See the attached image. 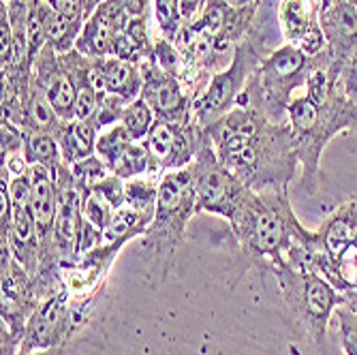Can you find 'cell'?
<instances>
[{
  "label": "cell",
  "instance_id": "cell-1",
  "mask_svg": "<svg viewBox=\"0 0 357 355\" xmlns=\"http://www.w3.org/2000/svg\"><path fill=\"white\" fill-rule=\"evenodd\" d=\"M218 158L250 190L289 186L300 165L289 122H272L255 107H234L206 126Z\"/></svg>",
  "mask_w": 357,
  "mask_h": 355
},
{
  "label": "cell",
  "instance_id": "cell-2",
  "mask_svg": "<svg viewBox=\"0 0 357 355\" xmlns=\"http://www.w3.org/2000/svg\"><path fill=\"white\" fill-rule=\"evenodd\" d=\"M231 234L240 252L250 264L274 266L287 259V252L296 244L312 240L289 202L287 186L246 190L229 220Z\"/></svg>",
  "mask_w": 357,
  "mask_h": 355
},
{
  "label": "cell",
  "instance_id": "cell-3",
  "mask_svg": "<svg viewBox=\"0 0 357 355\" xmlns=\"http://www.w3.org/2000/svg\"><path fill=\"white\" fill-rule=\"evenodd\" d=\"M287 122L302 167V188L308 195H317L323 150L340 133H357V107L338 82L323 101H312L304 90L298 92L287 107Z\"/></svg>",
  "mask_w": 357,
  "mask_h": 355
},
{
  "label": "cell",
  "instance_id": "cell-4",
  "mask_svg": "<svg viewBox=\"0 0 357 355\" xmlns=\"http://www.w3.org/2000/svg\"><path fill=\"white\" fill-rule=\"evenodd\" d=\"M195 214H197V195H195L190 167L165 174L160 178L154 218L142 238V246L150 255V280H154V285H163L167 280L178 244Z\"/></svg>",
  "mask_w": 357,
  "mask_h": 355
},
{
  "label": "cell",
  "instance_id": "cell-5",
  "mask_svg": "<svg viewBox=\"0 0 357 355\" xmlns=\"http://www.w3.org/2000/svg\"><path fill=\"white\" fill-rule=\"evenodd\" d=\"M310 60V56L291 43L272 50L248 80L236 107H255L272 122H287L289 103L306 86Z\"/></svg>",
  "mask_w": 357,
  "mask_h": 355
},
{
  "label": "cell",
  "instance_id": "cell-6",
  "mask_svg": "<svg viewBox=\"0 0 357 355\" xmlns=\"http://www.w3.org/2000/svg\"><path fill=\"white\" fill-rule=\"evenodd\" d=\"M276 278L284 304L298 317L312 340L323 347L332 312L349 302V296L328 282L321 274L289 264L287 259L270 268Z\"/></svg>",
  "mask_w": 357,
  "mask_h": 355
},
{
  "label": "cell",
  "instance_id": "cell-7",
  "mask_svg": "<svg viewBox=\"0 0 357 355\" xmlns=\"http://www.w3.org/2000/svg\"><path fill=\"white\" fill-rule=\"evenodd\" d=\"M261 60L264 54L259 50L257 30L252 28L250 35L236 47L229 64L212 77L204 94L192 103V120L206 128L231 112Z\"/></svg>",
  "mask_w": 357,
  "mask_h": 355
},
{
  "label": "cell",
  "instance_id": "cell-8",
  "mask_svg": "<svg viewBox=\"0 0 357 355\" xmlns=\"http://www.w3.org/2000/svg\"><path fill=\"white\" fill-rule=\"evenodd\" d=\"M188 167L197 195V214L210 212L229 222L248 186L218 158L210 139H206Z\"/></svg>",
  "mask_w": 357,
  "mask_h": 355
},
{
  "label": "cell",
  "instance_id": "cell-9",
  "mask_svg": "<svg viewBox=\"0 0 357 355\" xmlns=\"http://www.w3.org/2000/svg\"><path fill=\"white\" fill-rule=\"evenodd\" d=\"M208 133L195 120L174 122L165 118H156L150 133L146 137V148L152 158L154 176L163 178L169 172L188 167L202 146L206 144Z\"/></svg>",
  "mask_w": 357,
  "mask_h": 355
},
{
  "label": "cell",
  "instance_id": "cell-10",
  "mask_svg": "<svg viewBox=\"0 0 357 355\" xmlns=\"http://www.w3.org/2000/svg\"><path fill=\"white\" fill-rule=\"evenodd\" d=\"M58 190V206L54 220V246L60 259V268H69L77 262L82 255V227H84V212H82V195L84 190L77 186L73 172L67 163H62L54 176Z\"/></svg>",
  "mask_w": 357,
  "mask_h": 355
},
{
  "label": "cell",
  "instance_id": "cell-11",
  "mask_svg": "<svg viewBox=\"0 0 357 355\" xmlns=\"http://www.w3.org/2000/svg\"><path fill=\"white\" fill-rule=\"evenodd\" d=\"M75 319L71 296L64 285L56 294L45 298L37 310L32 312L24 340L20 345V353H32L52 347H69L71 336L75 334Z\"/></svg>",
  "mask_w": 357,
  "mask_h": 355
},
{
  "label": "cell",
  "instance_id": "cell-12",
  "mask_svg": "<svg viewBox=\"0 0 357 355\" xmlns=\"http://www.w3.org/2000/svg\"><path fill=\"white\" fill-rule=\"evenodd\" d=\"M41 304L30 274L15 262L7 246H3V336L17 342L24 340L26 326Z\"/></svg>",
  "mask_w": 357,
  "mask_h": 355
},
{
  "label": "cell",
  "instance_id": "cell-13",
  "mask_svg": "<svg viewBox=\"0 0 357 355\" xmlns=\"http://www.w3.org/2000/svg\"><path fill=\"white\" fill-rule=\"evenodd\" d=\"M144 75L142 99L152 107L156 118H165L174 122H190L192 120V99L180 77L167 73L150 58L139 64Z\"/></svg>",
  "mask_w": 357,
  "mask_h": 355
},
{
  "label": "cell",
  "instance_id": "cell-14",
  "mask_svg": "<svg viewBox=\"0 0 357 355\" xmlns=\"http://www.w3.org/2000/svg\"><path fill=\"white\" fill-rule=\"evenodd\" d=\"M321 0H280L278 26L284 43L300 47L306 56L326 50V35L321 30Z\"/></svg>",
  "mask_w": 357,
  "mask_h": 355
},
{
  "label": "cell",
  "instance_id": "cell-15",
  "mask_svg": "<svg viewBox=\"0 0 357 355\" xmlns=\"http://www.w3.org/2000/svg\"><path fill=\"white\" fill-rule=\"evenodd\" d=\"M32 82L45 92L56 114L64 122L75 120V101H77L75 86L67 69H64L60 54L54 47L45 45L37 56L35 64H32Z\"/></svg>",
  "mask_w": 357,
  "mask_h": 355
},
{
  "label": "cell",
  "instance_id": "cell-16",
  "mask_svg": "<svg viewBox=\"0 0 357 355\" xmlns=\"http://www.w3.org/2000/svg\"><path fill=\"white\" fill-rule=\"evenodd\" d=\"M131 17L126 11L116 5L114 0H103V3L92 11L86 20L75 50L90 58H107L114 54V43L122 30H126Z\"/></svg>",
  "mask_w": 357,
  "mask_h": 355
},
{
  "label": "cell",
  "instance_id": "cell-17",
  "mask_svg": "<svg viewBox=\"0 0 357 355\" xmlns=\"http://www.w3.org/2000/svg\"><path fill=\"white\" fill-rule=\"evenodd\" d=\"M321 30L326 45L338 64H344L357 54V7L347 0H332V5L321 11Z\"/></svg>",
  "mask_w": 357,
  "mask_h": 355
},
{
  "label": "cell",
  "instance_id": "cell-18",
  "mask_svg": "<svg viewBox=\"0 0 357 355\" xmlns=\"http://www.w3.org/2000/svg\"><path fill=\"white\" fill-rule=\"evenodd\" d=\"M314 242L321 250L342 259V255L357 244V199L338 206L314 232Z\"/></svg>",
  "mask_w": 357,
  "mask_h": 355
},
{
  "label": "cell",
  "instance_id": "cell-19",
  "mask_svg": "<svg viewBox=\"0 0 357 355\" xmlns=\"http://www.w3.org/2000/svg\"><path fill=\"white\" fill-rule=\"evenodd\" d=\"M99 128L94 120H69L64 122L60 133L56 135L62 160L73 165L77 160L90 158L96 154V139H99Z\"/></svg>",
  "mask_w": 357,
  "mask_h": 355
},
{
  "label": "cell",
  "instance_id": "cell-20",
  "mask_svg": "<svg viewBox=\"0 0 357 355\" xmlns=\"http://www.w3.org/2000/svg\"><path fill=\"white\" fill-rule=\"evenodd\" d=\"M17 126L28 133H50L54 137L64 126V120L56 114V109L45 96V92L35 82H32L30 94H28V99L22 107V118H20Z\"/></svg>",
  "mask_w": 357,
  "mask_h": 355
},
{
  "label": "cell",
  "instance_id": "cell-21",
  "mask_svg": "<svg viewBox=\"0 0 357 355\" xmlns=\"http://www.w3.org/2000/svg\"><path fill=\"white\" fill-rule=\"evenodd\" d=\"M101 64H103V77H105L107 94L122 96V99H126L128 103L139 99L142 88H144V75H142L139 64L124 62L114 56L101 58Z\"/></svg>",
  "mask_w": 357,
  "mask_h": 355
},
{
  "label": "cell",
  "instance_id": "cell-22",
  "mask_svg": "<svg viewBox=\"0 0 357 355\" xmlns=\"http://www.w3.org/2000/svg\"><path fill=\"white\" fill-rule=\"evenodd\" d=\"M154 210H139V208H133V206H126L124 204L114 214L109 227L105 229L103 244L124 246V244H128V242L139 238V236L144 238L146 232H148V227H150L152 218H154Z\"/></svg>",
  "mask_w": 357,
  "mask_h": 355
},
{
  "label": "cell",
  "instance_id": "cell-23",
  "mask_svg": "<svg viewBox=\"0 0 357 355\" xmlns=\"http://www.w3.org/2000/svg\"><path fill=\"white\" fill-rule=\"evenodd\" d=\"M39 13H41L47 45L54 47L58 54L71 52L75 47L77 39H79V32H82L86 22H77V20H71L67 15L58 13L56 9L50 7L47 0H41V3H39Z\"/></svg>",
  "mask_w": 357,
  "mask_h": 355
},
{
  "label": "cell",
  "instance_id": "cell-24",
  "mask_svg": "<svg viewBox=\"0 0 357 355\" xmlns=\"http://www.w3.org/2000/svg\"><path fill=\"white\" fill-rule=\"evenodd\" d=\"M22 156L28 165H43L54 176H56L58 167L64 163L58 139L50 133H28V131H24Z\"/></svg>",
  "mask_w": 357,
  "mask_h": 355
},
{
  "label": "cell",
  "instance_id": "cell-25",
  "mask_svg": "<svg viewBox=\"0 0 357 355\" xmlns=\"http://www.w3.org/2000/svg\"><path fill=\"white\" fill-rule=\"evenodd\" d=\"M135 139L128 135V131L122 126V124H116V126H109L105 131L99 133V139H96V154H99L105 165L112 174L114 165L120 160V156L124 154V150L131 146Z\"/></svg>",
  "mask_w": 357,
  "mask_h": 355
},
{
  "label": "cell",
  "instance_id": "cell-26",
  "mask_svg": "<svg viewBox=\"0 0 357 355\" xmlns=\"http://www.w3.org/2000/svg\"><path fill=\"white\" fill-rule=\"evenodd\" d=\"M154 120H156V116H154L152 107L139 96V99H135L133 103L126 105L120 124L126 128L128 135H131L135 142H146Z\"/></svg>",
  "mask_w": 357,
  "mask_h": 355
},
{
  "label": "cell",
  "instance_id": "cell-27",
  "mask_svg": "<svg viewBox=\"0 0 357 355\" xmlns=\"http://www.w3.org/2000/svg\"><path fill=\"white\" fill-rule=\"evenodd\" d=\"M158 186H160L158 176H142L124 182L126 206H133L139 210H154L158 199Z\"/></svg>",
  "mask_w": 357,
  "mask_h": 355
},
{
  "label": "cell",
  "instance_id": "cell-28",
  "mask_svg": "<svg viewBox=\"0 0 357 355\" xmlns=\"http://www.w3.org/2000/svg\"><path fill=\"white\" fill-rule=\"evenodd\" d=\"M82 212H84V222L92 225V227L96 232H101L105 234V229L109 227V222L116 214V210L112 208V204L101 197L99 192L88 188L84 190V195H82Z\"/></svg>",
  "mask_w": 357,
  "mask_h": 355
},
{
  "label": "cell",
  "instance_id": "cell-29",
  "mask_svg": "<svg viewBox=\"0 0 357 355\" xmlns=\"http://www.w3.org/2000/svg\"><path fill=\"white\" fill-rule=\"evenodd\" d=\"M152 13H154L158 37H163L174 43L178 32L184 26L182 15H180V0H154Z\"/></svg>",
  "mask_w": 357,
  "mask_h": 355
},
{
  "label": "cell",
  "instance_id": "cell-30",
  "mask_svg": "<svg viewBox=\"0 0 357 355\" xmlns=\"http://www.w3.org/2000/svg\"><path fill=\"white\" fill-rule=\"evenodd\" d=\"M338 328H340V345L344 355H357V304L347 302L336 308Z\"/></svg>",
  "mask_w": 357,
  "mask_h": 355
},
{
  "label": "cell",
  "instance_id": "cell-31",
  "mask_svg": "<svg viewBox=\"0 0 357 355\" xmlns=\"http://www.w3.org/2000/svg\"><path fill=\"white\" fill-rule=\"evenodd\" d=\"M69 167H71L73 178H75V182H77V186H79L82 190L90 188L92 184H96L99 180H103V178L109 174V169H107V165H105V160H103L99 154H94V156H90V158H84V160H77V163H73V165H69Z\"/></svg>",
  "mask_w": 357,
  "mask_h": 355
},
{
  "label": "cell",
  "instance_id": "cell-32",
  "mask_svg": "<svg viewBox=\"0 0 357 355\" xmlns=\"http://www.w3.org/2000/svg\"><path fill=\"white\" fill-rule=\"evenodd\" d=\"M128 101L122 99V96H116V94H105V99L101 101L99 109L94 114V124L99 131H105L109 126H116L122 122V116H124V109H126Z\"/></svg>",
  "mask_w": 357,
  "mask_h": 355
},
{
  "label": "cell",
  "instance_id": "cell-33",
  "mask_svg": "<svg viewBox=\"0 0 357 355\" xmlns=\"http://www.w3.org/2000/svg\"><path fill=\"white\" fill-rule=\"evenodd\" d=\"M340 86L347 99L357 107V54H353L340 69Z\"/></svg>",
  "mask_w": 357,
  "mask_h": 355
},
{
  "label": "cell",
  "instance_id": "cell-34",
  "mask_svg": "<svg viewBox=\"0 0 357 355\" xmlns=\"http://www.w3.org/2000/svg\"><path fill=\"white\" fill-rule=\"evenodd\" d=\"M50 7L56 9L58 13L67 15L77 22H86L90 17V7L88 0H47Z\"/></svg>",
  "mask_w": 357,
  "mask_h": 355
},
{
  "label": "cell",
  "instance_id": "cell-35",
  "mask_svg": "<svg viewBox=\"0 0 357 355\" xmlns=\"http://www.w3.org/2000/svg\"><path fill=\"white\" fill-rule=\"evenodd\" d=\"M114 3L120 5L128 17L135 20V17H148L150 15L154 0H114Z\"/></svg>",
  "mask_w": 357,
  "mask_h": 355
},
{
  "label": "cell",
  "instance_id": "cell-36",
  "mask_svg": "<svg viewBox=\"0 0 357 355\" xmlns=\"http://www.w3.org/2000/svg\"><path fill=\"white\" fill-rule=\"evenodd\" d=\"M208 0H180V15H182V24H192L199 17V13L204 11Z\"/></svg>",
  "mask_w": 357,
  "mask_h": 355
},
{
  "label": "cell",
  "instance_id": "cell-37",
  "mask_svg": "<svg viewBox=\"0 0 357 355\" xmlns=\"http://www.w3.org/2000/svg\"><path fill=\"white\" fill-rule=\"evenodd\" d=\"M252 3H261V0H240V7H244V5H252Z\"/></svg>",
  "mask_w": 357,
  "mask_h": 355
},
{
  "label": "cell",
  "instance_id": "cell-38",
  "mask_svg": "<svg viewBox=\"0 0 357 355\" xmlns=\"http://www.w3.org/2000/svg\"><path fill=\"white\" fill-rule=\"evenodd\" d=\"M227 3H231V5H238V3H240V0H227Z\"/></svg>",
  "mask_w": 357,
  "mask_h": 355
},
{
  "label": "cell",
  "instance_id": "cell-39",
  "mask_svg": "<svg viewBox=\"0 0 357 355\" xmlns=\"http://www.w3.org/2000/svg\"><path fill=\"white\" fill-rule=\"evenodd\" d=\"M347 3H351V5H355V7H357V0H347Z\"/></svg>",
  "mask_w": 357,
  "mask_h": 355
},
{
  "label": "cell",
  "instance_id": "cell-40",
  "mask_svg": "<svg viewBox=\"0 0 357 355\" xmlns=\"http://www.w3.org/2000/svg\"><path fill=\"white\" fill-rule=\"evenodd\" d=\"M351 302H353V304H357V300H351Z\"/></svg>",
  "mask_w": 357,
  "mask_h": 355
}]
</instances>
